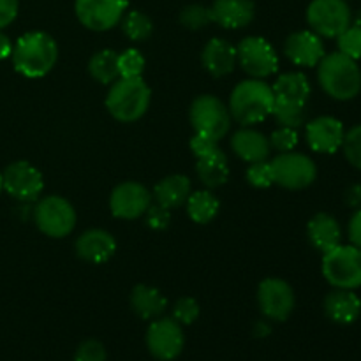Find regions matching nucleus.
I'll use <instances>...</instances> for the list:
<instances>
[{
	"label": "nucleus",
	"mask_w": 361,
	"mask_h": 361,
	"mask_svg": "<svg viewBox=\"0 0 361 361\" xmlns=\"http://www.w3.org/2000/svg\"><path fill=\"white\" fill-rule=\"evenodd\" d=\"M305 16L310 30L324 39H337L353 23V11L345 0H312Z\"/></svg>",
	"instance_id": "6e6552de"
},
{
	"label": "nucleus",
	"mask_w": 361,
	"mask_h": 361,
	"mask_svg": "<svg viewBox=\"0 0 361 361\" xmlns=\"http://www.w3.org/2000/svg\"><path fill=\"white\" fill-rule=\"evenodd\" d=\"M11 53H13V42L9 41V37L4 32H0V60L9 59Z\"/></svg>",
	"instance_id": "a18cd8bd"
},
{
	"label": "nucleus",
	"mask_w": 361,
	"mask_h": 361,
	"mask_svg": "<svg viewBox=\"0 0 361 361\" xmlns=\"http://www.w3.org/2000/svg\"><path fill=\"white\" fill-rule=\"evenodd\" d=\"M342 152H344L345 161H348L353 168L361 171V123L360 126L351 127L349 130H345Z\"/></svg>",
	"instance_id": "72a5a7b5"
},
{
	"label": "nucleus",
	"mask_w": 361,
	"mask_h": 361,
	"mask_svg": "<svg viewBox=\"0 0 361 361\" xmlns=\"http://www.w3.org/2000/svg\"><path fill=\"white\" fill-rule=\"evenodd\" d=\"M236 59L240 67L256 80L274 76L279 71V56L270 41L259 35H249L236 46Z\"/></svg>",
	"instance_id": "9d476101"
},
{
	"label": "nucleus",
	"mask_w": 361,
	"mask_h": 361,
	"mask_svg": "<svg viewBox=\"0 0 361 361\" xmlns=\"http://www.w3.org/2000/svg\"><path fill=\"white\" fill-rule=\"evenodd\" d=\"M11 59L16 73L30 80H37L51 73L55 67L59 59V46L48 32H27L13 44Z\"/></svg>",
	"instance_id": "f257e3e1"
},
{
	"label": "nucleus",
	"mask_w": 361,
	"mask_h": 361,
	"mask_svg": "<svg viewBox=\"0 0 361 361\" xmlns=\"http://www.w3.org/2000/svg\"><path fill=\"white\" fill-rule=\"evenodd\" d=\"M247 182L250 183L256 189H268L270 185H274V175H271V166L270 162L261 161V162H252V164L247 168Z\"/></svg>",
	"instance_id": "e433bc0d"
},
{
	"label": "nucleus",
	"mask_w": 361,
	"mask_h": 361,
	"mask_svg": "<svg viewBox=\"0 0 361 361\" xmlns=\"http://www.w3.org/2000/svg\"><path fill=\"white\" fill-rule=\"evenodd\" d=\"M338 51L344 55L351 56V59L360 60L361 59V28L356 25H349L344 32L337 37Z\"/></svg>",
	"instance_id": "c9c22d12"
},
{
	"label": "nucleus",
	"mask_w": 361,
	"mask_h": 361,
	"mask_svg": "<svg viewBox=\"0 0 361 361\" xmlns=\"http://www.w3.org/2000/svg\"><path fill=\"white\" fill-rule=\"evenodd\" d=\"M147 60L141 55L140 49L127 48L118 53V71L120 78H143Z\"/></svg>",
	"instance_id": "2f4dec72"
},
{
	"label": "nucleus",
	"mask_w": 361,
	"mask_h": 361,
	"mask_svg": "<svg viewBox=\"0 0 361 361\" xmlns=\"http://www.w3.org/2000/svg\"><path fill=\"white\" fill-rule=\"evenodd\" d=\"M4 190L21 203L37 201L44 189L42 173L27 161L11 162L2 173Z\"/></svg>",
	"instance_id": "4468645a"
},
{
	"label": "nucleus",
	"mask_w": 361,
	"mask_h": 361,
	"mask_svg": "<svg viewBox=\"0 0 361 361\" xmlns=\"http://www.w3.org/2000/svg\"><path fill=\"white\" fill-rule=\"evenodd\" d=\"M74 250L80 259L92 264H102L116 252V240L106 229H87L74 242Z\"/></svg>",
	"instance_id": "a211bd4d"
},
{
	"label": "nucleus",
	"mask_w": 361,
	"mask_h": 361,
	"mask_svg": "<svg viewBox=\"0 0 361 361\" xmlns=\"http://www.w3.org/2000/svg\"><path fill=\"white\" fill-rule=\"evenodd\" d=\"M275 104L274 90L264 80L249 78L243 80L233 88L229 95L228 109L233 120L242 127L256 126L264 122L268 116H271Z\"/></svg>",
	"instance_id": "7ed1b4c3"
},
{
	"label": "nucleus",
	"mask_w": 361,
	"mask_h": 361,
	"mask_svg": "<svg viewBox=\"0 0 361 361\" xmlns=\"http://www.w3.org/2000/svg\"><path fill=\"white\" fill-rule=\"evenodd\" d=\"M152 90L143 78H118L109 85L106 108L109 115L122 123H133L148 111Z\"/></svg>",
	"instance_id": "20e7f679"
},
{
	"label": "nucleus",
	"mask_w": 361,
	"mask_h": 361,
	"mask_svg": "<svg viewBox=\"0 0 361 361\" xmlns=\"http://www.w3.org/2000/svg\"><path fill=\"white\" fill-rule=\"evenodd\" d=\"M32 217L42 235L49 238H66L76 228L78 215L73 204L62 196H46L32 208Z\"/></svg>",
	"instance_id": "423d86ee"
},
{
	"label": "nucleus",
	"mask_w": 361,
	"mask_h": 361,
	"mask_svg": "<svg viewBox=\"0 0 361 361\" xmlns=\"http://www.w3.org/2000/svg\"><path fill=\"white\" fill-rule=\"evenodd\" d=\"M212 21L228 30H238L250 25L256 16L252 0H214L210 6Z\"/></svg>",
	"instance_id": "6ab92c4d"
},
{
	"label": "nucleus",
	"mask_w": 361,
	"mask_h": 361,
	"mask_svg": "<svg viewBox=\"0 0 361 361\" xmlns=\"http://www.w3.org/2000/svg\"><path fill=\"white\" fill-rule=\"evenodd\" d=\"M274 183L288 190H303L317 178V166L309 155L300 152H284L270 161Z\"/></svg>",
	"instance_id": "1a4fd4ad"
},
{
	"label": "nucleus",
	"mask_w": 361,
	"mask_h": 361,
	"mask_svg": "<svg viewBox=\"0 0 361 361\" xmlns=\"http://www.w3.org/2000/svg\"><path fill=\"white\" fill-rule=\"evenodd\" d=\"M344 201L348 207L355 208V210L361 208V183H353V185H349L345 189Z\"/></svg>",
	"instance_id": "c03bdc74"
},
{
	"label": "nucleus",
	"mask_w": 361,
	"mask_h": 361,
	"mask_svg": "<svg viewBox=\"0 0 361 361\" xmlns=\"http://www.w3.org/2000/svg\"><path fill=\"white\" fill-rule=\"evenodd\" d=\"M268 141H270V147L277 150L279 154L293 152L298 145V130L293 129V127H279L271 133Z\"/></svg>",
	"instance_id": "4c0bfd02"
},
{
	"label": "nucleus",
	"mask_w": 361,
	"mask_h": 361,
	"mask_svg": "<svg viewBox=\"0 0 361 361\" xmlns=\"http://www.w3.org/2000/svg\"><path fill=\"white\" fill-rule=\"evenodd\" d=\"M200 303L197 300H194L192 296H183V298L176 300V303L173 305V319L176 323H180L182 326H189V324L196 323L197 317H200Z\"/></svg>",
	"instance_id": "f704fd0d"
},
{
	"label": "nucleus",
	"mask_w": 361,
	"mask_h": 361,
	"mask_svg": "<svg viewBox=\"0 0 361 361\" xmlns=\"http://www.w3.org/2000/svg\"><path fill=\"white\" fill-rule=\"evenodd\" d=\"M4 190V178H2V171H0V192Z\"/></svg>",
	"instance_id": "09e8293b"
},
{
	"label": "nucleus",
	"mask_w": 361,
	"mask_h": 361,
	"mask_svg": "<svg viewBox=\"0 0 361 361\" xmlns=\"http://www.w3.org/2000/svg\"><path fill=\"white\" fill-rule=\"evenodd\" d=\"M127 6V0H74V13L88 30L108 32L120 25Z\"/></svg>",
	"instance_id": "ddd939ff"
},
{
	"label": "nucleus",
	"mask_w": 361,
	"mask_h": 361,
	"mask_svg": "<svg viewBox=\"0 0 361 361\" xmlns=\"http://www.w3.org/2000/svg\"><path fill=\"white\" fill-rule=\"evenodd\" d=\"M189 147L192 150V154L196 155V159H207L214 157V155L222 154V148L219 147L217 140H212V137L201 136V134H192L189 141Z\"/></svg>",
	"instance_id": "ea45409f"
},
{
	"label": "nucleus",
	"mask_w": 361,
	"mask_h": 361,
	"mask_svg": "<svg viewBox=\"0 0 361 361\" xmlns=\"http://www.w3.org/2000/svg\"><path fill=\"white\" fill-rule=\"evenodd\" d=\"M147 349L155 360L173 361L178 358L185 345L183 326L173 317H157L148 326L145 335Z\"/></svg>",
	"instance_id": "9b49d317"
},
{
	"label": "nucleus",
	"mask_w": 361,
	"mask_h": 361,
	"mask_svg": "<svg viewBox=\"0 0 361 361\" xmlns=\"http://www.w3.org/2000/svg\"><path fill=\"white\" fill-rule=\"evenodd\" d=\"M353 25H356V27L361 28V9L356 13V16L353 18Z\"/></svg>",
	"instance_id": "de8ad7c7"
},
{
	"label": "nucleus",
	"mask_w": 361,
	"mask_h": 361,
	"mask_svg": "<svg viewBox=\"0 0 361 361\" xmlns=\"http://www.w3.org/2000/svg\"><path fill=\"white\" fill-rule=\"evenodd\" d=\"M178 20L187 30H201V28H204L207 25L214 23V21H212L210 7H204L201 6V4H190V6L183 7V9L180 11Z\"/></svg>",
	"instance_id": "473e14b6"
},
{
	"label": "nucleus",
	"mask_w": 361,
	"mask_h": 361,
	"mask_svg": "<svg viewBox=\"0 0 361 361\" xmlns=\"http://www.w3.org/2000/svg\"><path fill=\"white\" fill-rule=\"evenodd\" d=\"M271 334V326L268 323H264V321H259V323H256V326H254V335L259 338L263 337H268V335Z\"/></svg>",
	"instance_id": "49530a36"
},
{
	"label": "nucleus",
	"mask_w": 361,
	"mask_h": 361,
	"mask_svg": "<svg viewBox=\"0 0 361 361\" xmlns=\"http://www.w3.org/2000/svg\"><path fill=\"white\" fill-rule=\"evenodd\" d=\"M189 120L194 133L221 141L231 129L229 109L217 95L203 94L190 104Z\"/></svg>",
	"instance_id": "0eeeda50"
},
{
	"label": "nucleus",
	"mask_w": 361,
	"mask_h": 361,
	"mask_svg": "<svg viewBox=\"0 0 361 361\" xmlns=\"http://www.w3.org/2000/svg\"><path fill=\"white\" fill-rule=\"evenodd\" d=\"M120 25H122V32L126 34V37L133 42L147 41L152 32H154L152 18L145 14L143 11H129V13H126Z\"/></svg>",
	"instance_id": "c756f323"
},
{
	"label": "nucleus",
	"mask_w": 361,
	"mask_h": 361,
	"mask_svg": "<svg viewBox=\"0 0 361 361\" xmlns=\"http://www.w3.org/2000/svg\"><path fill=\"white\" fill-rule=\"evenodd\" d=\"M257 305L268 321L284 323L295 310V291L284 279L268 277L257 288Z\"/></svg>",
	"instance_id": "f8f14e48"
},
{
	"label": "nucleus",
	"mask_w": 361,
	"mask_h": 361,
	"mask_svg": "<svg viewBox=\"0 0 361 361\" xmlns=\"http://www.w3.org/2000/svg\"><path fill=\"white\" fill-rule=\"evenodd\" d=\"M88 73L95 81L102 85L115 83L120 78L118 71V53L115 49H101L94 53L88 62Z\"/></svg>",
	"instance_id": "c85d7f7f"
},
{
	"label": "nucleus",
	"mask_w": 361,
	"mask_h": 361,
	"mask_svg": "<svg viewBox=\"0 0 361 361\" xmlns=\"http://www.w3.org/2000/svg\"><path fill=\"white\" fill-rule=\"evenodd\" d=\"M130 309L137 317L145 321H154L166 312L168 300L162 295L161 289L154 286L140 284L130 291Z\"/></svg>",
	"instance_id": "b1692460"
},
{
	"label": "nucleus",
	"mask_w": 361,
	"mask_h": 361,
	"mask_svg": "<svg viewBox=\"0 0 361 361\" xmlns=\"http://www.w3.org/2000/svg\"><path fill=\"white\" fill-rule=\"evenodd\" d=\"M307 238L319 252H328L342 243V228L334 215L319 212L307 224Z\"/></svg>",
	"instance_id": "4be33fe9"
},
{
	"label": "nucleus",
	"mask_w": 361,
	"mask_h": 361,
	"mask_svg": "<svg viewBox=\"0 0 361 361\" xmlns=\"http://www.w3.org/2000/svg\"><path fill=\"white\" fill-rule=\"evenodd\" d=\"M324 314L335 324H353L361 316V298L351 289L334 288L323 302Z\"/></svg>",
	"instance_id": "aec40b11"
},
{
	"label": "nucleus",
	"mask_w": 361,
	"mask_h": 361,
	"mask_svg": "<svg viewBox=\"0 0 361 361\" xmlns=\"http://www.w3.org/2000/svg\"><path fill=\"white\" fill-rule=\"evenodd\" d=\"M348 238H349V243H353V245L358 247L361 250V208L355 210V214H353L351 219H349Z\"/></svg>",
	"instance_id": "37998d69"
},
{
	"label": "nucleus",
	"mask_w": 361,
	"mask_h": 361,
	"mask_svg": "<svg viewBox=\"0 0 361 361\" xmlns=\"http://www.w3.org/2000/svg\"><path fill=\"white\" fill-rule=\"evenodd\" d=\"M108 360V351H106L104 344L95 338H88V341L81 342L78 345L76 353H74V361H106Z\"/></svg>",
	"instance_id": "58836bf2"
},
{
	"label": "nucleus",
	"mask_w": 361,
	"mask_h": 361,
	"mask_svg": "<svg viewBox=\"0 0 361 361\" xmlns=\"http://www.w3.org/2000/svg\"><path fill=\"white\" fill-rule=\"evenodd\" d=\"M201 63L204 71L214 78H224L235 71L238 59L236 48L229 41L221 37H214L204 44L201 53Z\"/></svg>",
	"instance_id": "412c9836"
},
{
	"label": "nucleus",
	"mask_w": 361,
	"mask_h": 361,
	"mask_svg": "<svg viewBox=\"0 0 361 361\" xmlns=\"http://www.w3.org/2000/svg\"><path fill=\"white\" fill-rule=\"evenodd\" d=\"M344 123L330 115H321L307 122L305 137L310 150L317 154H335L344 143Z\"/></svg>",
	"instance_id": "dca6fc26"
},
{
	"label": "nucleus",
	"mask_w": 361,
	"mask_h": 361,
	"mask_svg": "<svg viewBox=\"0 0 361 361\" xmlns=\"http://www.w3.org/2000/svg\"><path fill=\"white\" fill-rule=\"evenodd\" d=\"M271 90L277 101L291 102L296 106H307L310 97V81L303 73L293 71L284 73L275 80Z\"/></svg>",
	"instance_id": "a878e982"
},
{
	"label": "nucleus",
	"mask_w": 361,
	"mask_h": 361,
	"mask_svg": "<svg viewBox=\"0 0 361 361\" xmlns=\"http://www.w3.org/2000/svg\"><path fill=\"white\" fill-rule=\"evenodd\" d=\"M271 116L279 123V127H293V129H298V127H302L305 123L307 109L305 106H296L291 104V102L277 101L275 99Z\"/></svg>",
	"instance_id": "7c9ffc66"
},
{
	"label": "nucleus",
	"mask_w": 361,
	"mask_h": 361,
	"mask_svg": "<svg viewBox=\"0 0 361 361\" xmlns=\"http://www.w3.org/2000/svg\"><path fill=\"white\" fill-rule=\"evenodd\" d=\"M284 53L289 62L298 67H317L326 49L323 37L312 30H298L288 35L284 42Z\"/></svg>",
	"instance_id": "f3484780"
},
{
	"label": "nucleus",
	"mask_w": 361,
	"mask_h": 361,
	"mask_svg": "<svg viewBox=\"0 0 361 361\" xmlns=\"http://www.w3.org/2000/svg\"><path fill=\"white\" fill-rule=\"evenodd\" d=\"M317 81L328 97L353 101L361 92V69L358 60L337 51L326 53L317 63Z\"/></svg>",
	"instance_id": "f03ea898"
},
{
	"label": "nucleus",
	"mask_w": 361,
	"mask_h": 361,
	"mask_svg": "<svg viewBox=\"0 0 361 361\" xmlns=\"http://www.w3.org/2000/svg\"><path fill=\"white\" fill-rule=\"evenodd\" d=\"M152 204V192L140 182H122L109 196V210L113 217L122 221H134L147 214Z\"/></svg>",
	"instance_id": "2eb2a0df"
},
{
	"label": "nucleus",
	"mask_w": 361,
	"mask_h": 361,
	"mask_svg": "<svg viewBox=\"0 0 361 361\" xmlns=\"http://www.w3.org/2000/svg\"><path fill=\"white\" fill-rule=\"evenodd\" d=\"M171 210H168V208L161 207V204H150V208L147 210V226L150 229H155V231H162V229H166L169 226V222H171V214H169Z\"/></svg>",
	"instance_id": "a19ab883"
},
{
	"label": "nucleus",
	"mask_w": 361,
	"mask_h": 361,
	"mask_svg": "<svg viewBox=\"0 0 361 361\" xmlns=\"http://www.w3.org/2000/svg\"><path fill=\"white\" fill-rule=\"evenodd\" d=\"M185 204L187 215L196 224H208L217 217L219 210H221V201L210 189L190 192Z\"/></svg>",
	"instance_id": "bb28decb"
},
{
	"label": "nucleus",
	"mask_w": 361,
	"mask_h": 361,
	"mask_svg": "<svg viewBox=\"0 0 361 361\" xmlns=\"http://www.w3.org/2000/svg\"><path fill=\"white\" fill-rule=\"evenodd\" d=\"M321 271L331 288L356 291L361 288V250L353 243H338L323 254Z\"/></svg>",
	"instance_id": "39448f33"
},
{
	"label": "nucleus",
	"mask_w": 361,
	"mask_h": 361,
	"mask_svg": "<svg viewBox=\"0 0 361 361\" xmlns=\"http://www.w3.org/2000/svg\"><path fill=\"white\" fill-rule=\"evenodd\" d=\"M196 175L207 189H217V187L224 185L229 180L228 157H226L224 152L214 155V157L197 159Z\"/></svg>",
	"instance_id": "cd10ccee"
},
{
	"label": "nucleus",
	"mask_w": 361,
	"mask_h": 361,
	"mask_svg": "<svg viewBox=\"0 0 361 361\" xmlns=\"http://www.w3.org/2000/svg\"><path fill=\"white\" fill-rule=\"evenodd\" d=\"M20 2L18 0H0V30L9 27L18 16Z\"/></svg>",
	"instance_id": "79ce46f5"
},
{
	"label": "nucleus",
	"mask_w": 361,
	"mask_h": 361,
	"mask_svg": "<svg viewBox=\"0 0 361 361\" xmlns=\"http://www.w3.org/2000/svg\"><path fill=\"white\" fill-rule=\"evenodd\" d=\"M190 192H192V182H190L189 176L169 175L155 183L152 196L157 204L168 208V210H175L185 203Z\"/></svg>",
	"instance_id": "393cba45"
},
{
	"label": "nucleus",
	"mask_w": 361,
	"mask_h": 361,
	"mask_svg": "<svg viewBox=\"0 0 361 361\" xmlns=\"http://www.w3.org/2000/svg\"><path fill=\"white\" fill-rule=\"evenodd\" d=\"M231 148L242 161L249 164L267 161L271 152L268 137L252 127H242L236 130L231 136Z\"/></svg>",
	"instance_id": "5701e85b"
}]
</instances>
